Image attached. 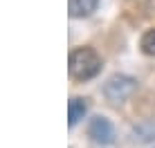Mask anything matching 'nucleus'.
I'll list each match as a JSON object with an SVG mask.
<instances>
[{
    "mask_svg": "<svg viewBox=\"0 0 155 148\" xmlns=\"http://www.w3.org/2000/svg\"><path fill=\"white\" fill-rule=\"evenodd\" d=\"M88 133L97 144H113L115 139V128L106 117H94L88 126Z\"/></svg>",
    "mask_w": 155,
    "mask_h": 148,
    "instance_id": "7ed1b4c3",
    "label": "nucleus"
},
{
    "mask_svg": "<svg viewBox=\"0 0 155 148\" xmlns=\"http://www.w3.org/2000/svg\"><path fill=\"white\" fill-rule=\"evenodd\" d=\"M70 76L77 79V81H88V79L97 76L101 72V59L94 50L90 47H79L70 54Z\"/></svg>",
    "mask_w": 155,
    "mask_h": 148,
    "instance_id": "f257e3e1",
    "label": "nucleus"
},
{
    "mask_svg": "<svg viewBox=\"0 0 155 148\" xmlns=\"http://www.w3.org/2000/svg\"><path fill=\"white\" fill-rule=\"evenodd\" d=\"M99 0H70V16L72 18H83V16H90L97 9Z\"/></svg>",
    "mask_w": 155,
    "mask_h": 148,
    "instance_id": "39448f33",
    "label": "nucleus"
},
{
    "mask_svg": "<svg viewBox=\"0 0 155 148\" xmlns=\"http://www.w3.org/2000/svg\"><path fill=\"white\" fill-rule=\"evenodd\" d=\"M137 90V81L133 76H126V74H115L106 81L104 85V94L110 99V101L119 103V101H126L133 92Z\"/></svg>",
    "mask_w": 155,
    "mask_h": 148,
    "instance_id": "f03ea898",
    "label": "nucleus"
},
{
    "mask_svg": "<svg viewBox=\"0 0 155 148\" xmlns=\"http://www.w3.org/2000/svg\"><path fill=\"white\" fill-rule=\"evenodd\" d=\"M142 50H144V54L155 56V29H148L142 36Z\"/></svg>",
    "mask_w": 155,
    "mask_h": 148,
    "instance_id": "423d86ee",
    "label": "nucleus"
},
{
    "mask_svg": "<svg viewBox=\"0 0 155 148\" xmlns=\"http://www.w3.org/2000/svg\"><path fill=\"white\" fill-rule=\"evenodd\" d=\"M85 112H88V103H85L83 99H79V97L70 99V103H68V124L77 126L79 121L85 117Z\"/></svg>",
    "mask_w": 155,
    "mask_h": 148,
    "instance_id": "20e7f679",
    "label": "nucleus"
}]
</instances>
